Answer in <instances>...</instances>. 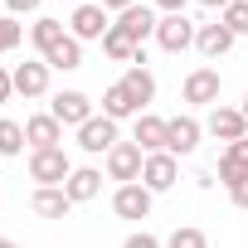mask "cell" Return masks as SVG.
Returning a JSON list of instances; mask_svg holds the SVG:
<instances>
[{"label": "cell", "mask_w": 248, "mask_h": 248, "mask_svg": "<svg viewBox=\"0 0 248 248\" xmlns=\"http://www.w3.org/2000/svg\"><path fill=\"white\" fill-rule=\"evenodd\" d=\"M200 137H204V122H195V117H170V132H166V151H170L175 161H180V156H195Z\"/></svg>", "instance_id": "8fae6325"}, {"label": "cell", "mask_w": 248, "mask_h": 248, "mask_svg": "<svg viewBox=\"0 0 248 248\" xmlns=\"http://www.w3.org/2000/svg\"><path fill=\"white\" fill-rule=\"evenodd\" d=\"M166 132H170V122L166 117H156V112H141L137 117V146L146 151V156H156V151H166Z\"/></svg>", "instance_id": "ac0fdd59"}, {"label": "cell", "mask_w": 248, "mask_h": 248, "mask_svg": "<svg viewBox=\"0 0 248 248\" xmlns=\"http://www.w3.org/2000/svg\"><path fill=\"white\" fill-rule=\"evenodd\" d=\"M243 117H248V97H243Z\"/></svg>", "instance_id": "8d00e7d4"}, {"label": "cell", "mask_w": 248, "mask_h": 248, "mask_svg": "<svg viewBox=\"0 0 248 248\" xmlns=\"http://www.w3.org/2000/svg\"><path fill=\"white\" fill-rule=\"evenodd\" d=\"M195 34H200V25H190L185 15H161V25H156V44H161L166 54L195 49Z\"/></svg>", "instance_id": "5b68a950"}, {"label": "cell", "mask_w": 248, "mask_h": 248, "mask_svg": "<svg viewBox=\"0 0 248 248\" xmlns=\"http://www.w3.org/2000/svg\"><path fill=\"white\" fill-rule=\"evenodd\" d=\"M49 112L63 122V127H83V122H93V117H97V112H93V102H88V93H78V88H68V93H54Z\"/></svg>", "instance_id": "30bf717a"}, {"label": "cell", "mask_w": 248, "mask_h": 248, "mask_svg": "<svg viewBox=\"0 0 248 248\" xmlns=\"http://www.w3.org/2000/svg\"><path fill=\"white\" fill-rule=\"evenodd\" d=\"M44 63L49 68H59V73H68V68H83V44L73 39V34H63L49 54H44Z\"/></svg>", "instance_id": "603a6c76"}, {"label": "cell", "mask_w": 248, "mask_h": 248, "mask_svg": "<svg viewBox=\"0 0 248 248\" xmlns=\"http://www.w3.org/2000/svg\"><path fill=\"white\" fill-rule=\"evenodd\" d=\"M166 248H209V238H204V229H175L170 238H166Z\"/></svg>", "instance_id": "484cf974"}, {"label": "cell", "mask_w": 248, "mask_h": 248, "mask_svg": "<svg viewBox=\"0 0 248 248\" xmlns=\"http://www.w3.org/2000/svg\"><path fill=\"white\" fill-rule=\"evenodd\" d=\"M219 20H224V25L233 30V39H238V34H248V0H233V5H229V10L219 15Z\"/></svg>", "instance_id": "83f0119b"}, {"label": "cell", "mask_w": 248, "mask_h": 248, "mask_svg": "<svg viewBox=\"0 0 248 248\" xmlns=\"http://www.w3.org/2000/svg\"><path fill=\"white\" fill-rule=\"evenodd\" d=\"M0 248H15V238H0Z\"/></svg>", "instance_id": "d590c367"}, {"label": "cell", "mask_w": 248, "mask_h": 248, "mask_svg": "<svg viewBox=\"0 0 248 248\" xmlns=\"http://www.w3.org/2000/svg\"><path fill=\"white\" fill-rule=\"evenodd\" d=\"M10 5V15H30V10H39V0H5Z\"/></svg>", "instance_id": "d6a6232c"}, {"label": "cell", "mask_w": 248, "mask_h": 248, "mask_svg": "<svg viewBox=\"0 0 248 248\" xmlns=\"http://www.w3.org/2000/svg\"><path fill=\"white\" fill-rule=\"evenodd\" d=\"M107 30H112V20H107V10H102V5H73V15H68V34H73L78 44L102 39Z\"/></svg>", "instance_id": "52a82bcc"}, {"label": "cell", "mask_w": 248, "mask_h": 248, "mask_svg": "<svg viewBox=\"0 0 248 248\" xmlns=\"http://www.w3.org/2000/svg\"><path fill=\"white\" fill-rule=\"evenodd\" d=\"M73 175V161L63 146H44V151H30V180L39 185H63Z\"/></svg>", "instance_id": "7a4b0ae2"}, {"label": "cell", "mask_w": 248, "mask_h": 248, "mask_svg": "<svg viewBox=\"0 0 248 248\" xmlns=\"http://www.w3.org/2000/svg\"><path fill=\"white\" fill-rule=\"evenodd\" d=\"M97 5H102L107 15H122V10H132V5H137V0H97Z\"/></svg>", "instance_id": "1f68e13d"}, {"label": "cell", "mask_w": 248, "mask_h": 248, "mask_svg": "<svg viewBox=\"0 0 248 248\" xmlns=\"http://www.w3.org/2000/svg\"><path fill=\"white\" fill-rule=\"evenodd\" d=\"M151 204H156V195L137 180V185H117V195H112V214L117 219H151Z\"/></svg>", "instance_id": "8992f818"}, {"label": "cell", "mask_w": 248, "mask_h": 248, "mask_svg": "<svg viewBox=\"0 0 248 248\" xmlns=\"http://www.w3.org/2000/svg\"><path fill=\"white\" fill-rule=\"evenodd\" d=\"M102 54L117 59V63H146V49H141L127 30H122V25H112V30L102 34Z\"/></svg>", "instance_id": "9a60e30c"}, {"label": "cell", "mask_w": 248, "mask_h": 248, "mask_svg": "<svg viewBox=\"0 0 248 248\" xmlns=\"http://www.w3.org/2000/svg\"><path fill=\"white\" fill-rule=\"evenodd\" d=\"M229 200H233V204H238V209H248V175H243V180H233V185H229Z\"/></svg>", "instance_id": "f546056e"}, {"label": "cell", "mask_w": 248, "mask_h": 248, "mask_svg": "<svg viewBox=\"0 0 248 248\" xmlns=\"http://www.w3.org/2000/svg\"><path fill=\"white\" fill-rule=\"evenodd\" d=\"M10 93H15V78H10L5 68H0V102H10Z\"/></svg>", "instance_id": "836d02e7"}, {"label": "cell", "mask_w": 248, "mask_h": 248, "mask_svg": "<svg viewBox=\"0 0 248 248\" xmlns=\"http://www.w3.org/2000/svg\"><path fill=\"white\" fill-rule=\"evenodd\" d=\"M204 132H209L214 141H224V146H229V141H243V137H248V117H243V107H224V102H219V107H209V117H204Z\"/></svg>", "instance_id": "277c9868"}, {"label": "cell", "mask_w": 248, "mask_h": 248, "mask_svg": "<svg viewBox=\"0 0 248 248\" xmlns=\"http://www.w3.org/2000/svg\"><path fill=\"white\" fill-rule=\"evenodd\" d=\"M195 49H200L204 59H224V54L233 49V30H229L224 20H214V25H200V34H195Z\"/></svg>", "instance_id": "d6986e66"}, {"label": "cell", "mask_w": 248, "mask_h": 248, "mask_svg": "<svg viewBox=\"0 0 248 248\" xmlns=\"http://www.w3.org/2000/svg\"><path fill=\"white\" fill-rule=\"evenodd\" d=\"M102 117H112V122H122V117H141V102L122 88V83H112V88L102 93Z\"/></svg>", "instance_id": "44dd1931"}, {"label": "cell", "mask_w": 248, "mask_h": 248, "mask_svg": "<svg viewBox=\"0 0 248 248\" xmlns=\"http://www.w3.org/2000/svg\"><path fill=\"white\" fill-rule=\"evenodd\" d=\"M122 248H166V243H161L156 233H146V229H141V233H127V243H122Z\"/></svg>", "instance_id": "f1b7e54d"}, {"label": "cell", "mask_w": 248, "mask_h": 248, "mask_svg": "<svg viewBox=\"0 0 248 248\" xmlns=\"http://www.w3.org/2000/svg\"><path fill=\"white\" fill-rule=\"evenodd\" d=\"M63 190H68L73 204H88V200L102 195V170H97V166H73V175L63 180Z\"/></svg>", "instance_id": "e0dca14e"}, {"label": "cell", "mask_w": 248, "mask_h": 248, "mask_svg": "<svg viewBox=\"0 0 248 248\" xmlns=\"http://www.w3.org/2000/svg\"><path fill=\"white\" fill-rule=\"evenodd\" d=\"M175 180H180V161H175L170 151H156V156H146V166H141V185H146L151 195H166Z\"/></svg>", "instance_id": "ba28073f"}, {"label": "cell", "mask_w": 248, "mask_h": 248, "mask_svg": "<svg viewBox=\"0 0 248 248\" xmlns=\"http://www.w3.org/2000/svg\"><path fill=\"white\" fill-rule=\"evenodd\" d=\"M151 5H156V10H166V15H185L190 0H151Z\"/></svg>", "instance_id": "4dcf8cb0"}, {"label": "cell", "mask_w": 248, "mask_h": 248, "mask_svg": "<svg viewBox=\"0 0 248 248\" xmlns=\"http://www.w3.org/2000/svg\"><path fill=\"white\" fill-rule=\"evenodd\" d=\"M117 25L127 30L137 44H146V39H156V25H161V20H156V5H141V0H137L132 10H122V15H117Z\"/></svg>", "instance_id": "2e32d148"}, {"label": "cell", "mask_w": 248, "mask_h": 248, "mask_svg": "<svg viewBox=\"0 0 248 248\" xmlns=\"http://www.w3.org/2000/svg\"><path fill=\"white\" fill-rule=\"evenodd\" d=\"M20 39H25V25H20L15 15H5V20H0V54L20 49Z\"/></svg>", "instance_id": "4316f807"}, {"label": "cell", "mask_w": 248, "mask_h": 248, "mask_svg": "<svg viewBox=\"0 0 248 248\" xmlns=\"http://www.w3.org/2000/svg\"><path fill=\"white\" fill-rule=\"evenodd\" d=\"M30 141H25V127L15 117H0V156H20Z\"/></svg>", "instance_id": "d4e9b609"}, {"label": "cell", "mask_w": 248, "mask_h": 248, "mask_svg": "<svg viewBox=\"0 0 248 248\" xmlns=\"http://www.w3.org/2000/svg\"><path fill=\"white\" fill-rule=\"evenodd\" d=\"M30 209H34L39 219H68L73 200H68V190H63V185H34V195H30Z\"/></svg>", "instance_id": "7c38bea8"}, {"label": "cell", "mask_w": 248, "mask_h": 248, "mask_svg": "<svg viewBox=\"0 0 248 248\" xmlns=\"http://www.w3.org/2000/svg\"><path fill=\"white\" fill-rule=\"evenodd\" d=\"M141 166H146V151L137 141H117L107 151V180H122V185H137L141 180Z\"/></svg>", "instance_id": "3957f363"}, {"label": "cell", "mask_w": 248, "mask_h": 248, "mask_svg": "<svg viewBox=\"0 0 248 248\" xmlns=\"http://www.w3.org/2000/svg\"><path fill=\"white\" fill-rule=\"evenodd\" d=\"M25 141H30V151L59 146V141H63V122H59L54 112H39V117H30V122H25Z\"/></svg>", "instance_id": "5bb4252c"}, {"label": "cell", "mask_w": 248, "mask_h": 248, "mask_svg": "<svg viewBox=\"0 0 248 248\" xmlns=\"http://www.w3.org/2000/svg\"><path fill=\"white\" fill-rule=\"evenodd\" d=\"M63 34H68V30H63V20H54V15H39V20L30 25V44L39 49V59H44V54H49Z\"/></svg>", "instance_id": "7402d4cb"}, {"label": "cell", "mask_w": 248, "mask_h": 248, "mask_svg": "<svg viewBox=\"0 0 248 248\" xmlns=\"http://www.w3.org/2000/svg\"><path fill=\"white\" fill-rule=\"evenodd\" d=\"M117 141H122V137H117V122H112V117H93V122L78 127V146H83L88 156H107Z\"/></svg>", "instance_id": "9c48e42d"}, {"label": "cell", "mask_w": 248, "mask_h": 248, "mask_svg": "<svg viewBox=\"0 0 248 248\" xmlns=\"http://www.w3.org/2000/svg\"><path fill=\"white\" fill-rule=\"evenodd\" d=\"M122 88H127V93H132V97L141 102V112H146V102L156 97V78H151V73H146L141 63H132L127 73H122Z\"/></svg>", "instance_id": "cb8c5ba5"}, {"label": "cell", "mask_w": 248, "mask_h": 248, "mask_svg": "<svg viewBox=\"0 0 248 248\" xmlns=\"http://www.w3.org/2000/svg\"><path fill=\"white\" fill-rule=\"evenodd\" d=\"M219 93H224L219 68H190L185 83H180V97H185L190 107H219Z\"/></svg>", "instance_id": "6da1fadb"}, {"label": "cell", "mask_w": 248, "mask_h": 248, "mask_svg": "<svg viewBox=\"0 0 248 248\" xmlns=\"http://www.w3.org/2000/svg\"><path fill=\"white\" fill-rule=\"evenodd\" d=\"M248 175V137L243 141H229L224 151H219V185L229 190L233 180H243Z\"/></svg>", "instance_id": "ffe728a7"}, {"label": "cell", "mask_w": 248, "mask_h": 248, "mask_svg": "<svg viewBox=\"0 0 248 248\" xmlns=\"http://www.w3.org/2000/svg\"><path fill=\"white\" fill-rule=\"evenodd\" d=\"M49 73H54V68H49L44 59H30V63H20L10 78H15V93H20V97H44V93H49Z\"/></svg>", "instance_id": "4fadbf2b"}, {"label": "cell", "mask_w": 248, "mask_h": 248, "mask_svg": "<svg viewBox=\"0 0 248 248\" xmlns=\"http://www.w3.org/2000/svg\"><path fill=\"white\" fill-rule=\"evenodd\" d=\"M200 5H204V10H229L233 0H200Z\"/></svg>", "instance_id": "e575fe53"}]
</instances>
